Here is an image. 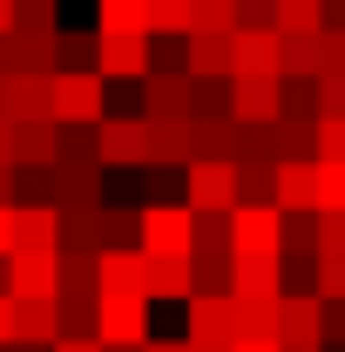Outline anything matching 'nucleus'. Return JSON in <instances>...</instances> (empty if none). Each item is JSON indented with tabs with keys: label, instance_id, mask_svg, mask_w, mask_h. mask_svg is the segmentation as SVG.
<instances>
[{
	"label": "nucleus",
	"instance_id": "11",
	"mask_svg": "<svg viewBox=\"0 0 345 352\" xmlns=\"http://www.w3.org/2000/svg\"><path fill=\"white\" fill-rule=\"evenodd\" d=\"M318 292H325V298H345V258L325 251V278H318Z\"/></svg>",
	"mask_w": 345,
	"mask_h": 352
},
{
	"label": "nucleus",
	"instance_id": "5",
	"mask_svg": "<svg viewBox=\"0 0 345 352\" xmlns=\"http://www.w3.org/2000/svg\"><path fill=\"white\" fill-rule=\"evenodd\" d=\"M237 109H244L251 122L278 116V88H271V75H244V88H237Z\"/></svg>",
	"mask_w": 345,
	"mask_h": 352
},
{
	"label": "nucleus",
	"instance_id": "4",
	"mask_svg": "<svg viewBox=\"0 0 345 352\" xmlns=\"http://www.w3.org/2000/svg\"><path fill=\"white\" fill-rule=\"evenodd\" d=\"M278 68H291V75H318V28L285 34V41H278Z\"/></svg>",
	"mask_w": 345,
	"mask_h": 352
},
{
	"label": "nucleus",
	"instance_id": "1",
	"mask_svg": "<svg viewBox=\"0 0 345 352\" xmlns=\"http://www.w3.org/2000/svg\"><path fill=\"white\" fill-rule=\"evenodd\" d=\"M278 210H271V204H251V210H237V251H244V258H271V251H278Z\"/></svg>",
	"mask_w": 345,
	"mask_h": 352
},
{
	"label": "nucleus",
	"instance_id": "6",
	"mask_svg": "<svg viewBox=\"0 0 345 352\" xmlns=\"http://www.w3.org/2000/svg\"><path fill=\"white\" fill-rule=\"evenodd\" d=\"M149 244H156V251H183V244H190V223L176 217V210H156V217H149Z\"/></svg>",
	"mask_w": 345,
	"mask_h": 352
},
{
	"label": "nucleus",
	"instance_id": "7",
	"mask_svg": "<svg viewBox=\"0 0 345 352\" xmlns=\"http://www.w3.org/2000/svg\"><path fill=\"white\" fill-rule=\"evenodd\" d=\"M230 190H237V176L210 163V170H197V204H230Z\"/></svg>",
	"mask_w": 345,
	"mask_h": 352
},
{
	"label": "nucleus",
	"instance_id": "10",
	"mask_svg": "<svg viewBox=\"0 0 345 352\" xmlns=\"http://www.w3.org/2000/svg\"><path fill=\"white\" fill-rule=\"evenodd\" d=\"M318 332H332L345 346V298H325V305H318Z\"/></svg>",
	"mask_w": 345,
	"mask_h": 352
},
{
	"label": "nucleus",
	"instance_id": "8",
	"mask_svg": "<svg viewBox=\"0 0 345 352\" xmlns=\"http://www.w3.org/2000/svg\"><path fill=\"white\" fill-rule=\"evenodd\" d=\"M318 204L345 210V163H318Z\"/></svg>",
	"mask_w": 345,
	"mask_h": 352
},
{
	"label": "nucleus",
	"instance_id": "16",
	"mask_svg": "<svg viewBox=\"0 0 345 352\" xmlns=\"http://www.w3.org/2000/svg\"><path fill=\"white\" fill-rule=\"evenodd\" d=\"M339 352H345V346H339Z\"/></svg>",
	"mask_w": 345,
	"mask_h": 352
},
{
	"label": "nucleus",
	"instance_id": "9",
	"mask_svg": "<svg viewBox=\"0 0 345 352\" xmlns=\"http://www.w3.org/2000/svg\"><path fill=\"white\" fill-rule=\"evenodd\" d=\"M318 163H345V116H325V129H318Z\"/></svg>",
	"mask_w": 345,
	"mask_h": 352
},
{
	"label": "nucleus",
	"instance_id": "13",
	"mask_svg": "<svg viewBox=\"0 0 345 352\" xmlns=\"http://www.w3.org/2000/svg\"><path fill=\"white\" fill-rule=\"evenodd\" d=\"M325 251L345 258V210H325Z\"/></svg>",
	"mask_w": 345,
	"mask_h": 352
},
{
	"label": "nucleus",
	"instance_id": "14",
	"mask_svg": "<svg viewBox=\"0 0 345 352\" xmlns=\"http://www.w3.org/2000/svg\"><path fill=\"white\" fill-rule=\"evenodd\" d=\"M278 142H285V156H298L304 142H311V129H304V122H291V129H278Z\"/></svg>",
	"mask_w": 345,
	"mask_h": 352
},
{
	"label": "nucleus",
	"instance_id": "15",
	"mask_svg": "<svg viewBox=\"0 0 345 352\" xmlns=\"http://www.w3.org/2000/svg\"><path fill=\"white\" fill-rule=\"evenodd\" d=\"M237 352H278V339H237Z\"/></svg>",
	"mask_w": 345,
	"mask_h": 352
},
{
	"label": "nucleus",
	"instance_id": "2",
	"mask_svg": "<svg viewBox=\"0 0 345 352\" xmlns=\"http://www.w3.org/2000/svg\"><path fill=\"white\" fill-rule=\"evenodd\" d=\"M271 190H278L285 210H318V163H285L271 176Z\"/></svg>",
	"mask_w": 345,
	"mask_h": 352
},
{
	"label": "nucleus",
	"instance_id": "3",
	"mask_svg": "<svg viewBox=\"0 0 345 352\" xmlns=\"http://www.w3.org/2000/svg\"><path fill=\"white\" fill-rule=\"evenodd\" d=\"M271 332H278V339H318V305H311V298L278 305L271 311Z\"/></svg>",
	"mask_w": 345,
	"mask_h": 352
},
{
	"label": "nucleus",
	"instance_id": "12",
	"mask_svg": "<svg viewBox=\"0 0 345 352\" xmlns=\"http://www.w3.org/2000/svg\"><path fill=\"white\" fill-rule=\"evenodd\" d=\"M325 116H345V75H325V95H318Z\"/></svg>",
	"mask_w": 345,
	"mask_h": 352
}]
</instances>
